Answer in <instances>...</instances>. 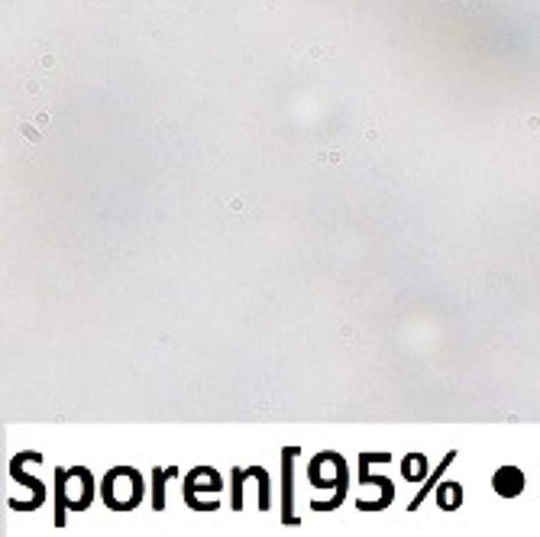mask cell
I'll use <instances>...</instances> for the list:
<instances>
[{"mask_svg":"<svg viewBox=\"0 0 540 537\" xmlns=\"http://www.w3.org/2000/svg\"><path fill=\"white\" fill-rule=\"evenodd\" d=\"M142 492H146V482L136 469L130 466H117L104 476V486H100V496L104 505L110 511H133L142 502Z\"/></svg>","mask_w":540,"mask_h":537,"instance_id":"cell-2","label":"cell"},{"mask_svg":"<svg viewBox=\"0 0 540 537\" xmlns=\"http://www.w3.org/2000/svg\"><path fill=\"white\" fill-rule=\"evenodd\" d=\"M437 505H440L443 511H453L463 505V486L459 482H443L440 492H437Z\"/></svg>","mask_w":540,"mask_h":537,"instance_id":"cell-8","label":"cell"},{"mask_svg":"<svg viewBox=\"0 0 540 537\" xmlns=\"http://www.w3.org/2000/svg\"><path fill=\"white\" fill-rule=\"evenodd\" d=\"M308 476L317 489H333L346 498V463L340 454H317L308 466Z\"/></svg>","mask_w":540,"mask_h":537,"instance_id":"cell-4","label":"cell"},{"mask_svg":"<svg viewBox=\"0 0 540 537\" xmlns=\"http://www.w3.org/2000/svg\"><path fill=\"white\" fill-rule=\"evenodd\" d=\"M178 469H152V508L162 511L165 508V479H175Z\"/></svg>","mask_w":540,"mask_h":537,"instance_id":"cell-9","label":"cell"},{"mask_svg":"<svg viewBox=\"0 0 540 537\" xmlns=\"http://www.w3.org/2000/svg\"><path fill=\"white\" fill-rule=\"evenodd\" d=\"M94 502V476L85 466L56 469V524H65V511H85Z\"/></svg>","mask_w":540,"mask_h":537,"instance_id":"cell-1","label":"cell"},{"mask_svg":"<svg viewBox=\"0 0 540 537\" xmlns=\"http://www.w3.org/2000/svg\"><path fill=\"white\" fill-rule=\"evenodd\" d=\"M220 489H224L220 476L214 473L211 466H201V469H194V473L185 479V502H188L194 511H214L217 505H214L211 498H204V496H220Z\"/></svg>","mask_w":540,"mask_h":537,"instance_id":"cell-3","label":"cell"},{"mask_svg":"<svg viewBox=\"0 0 540 537\" xmlns=\"http://www.w3.org/2000/svg\"><path fill=\"white\" fill-rule=\"evenodd\" d=\"M453 460H456V454H447V456H443V463H440V466H437V469H434V473H430V479H427V482H424V489H421V492H417V498H414V502H411V505H407V508H411V511H414V508H417V505H421V502H424V498H427V492H430V489H434V482H437V479H440V476H443V469H447V466H450V463H453Z\"/></svg>","mask_w":540,"mask_h":537,"instance_id":"cell-11","label":"cell"},{"mask_svg":"<svg viewBox=\"0 0 540 537\" xmlns=\"http://www.w3.org/2000/svg\"><path fill=\"white\" fill-rule=\"evenodd\" d=\"M298 460V446H285L281 450V469H285V479H281V521L285 524H298V515H295V508H291V502H295V486H291V463Z\"/></svg>","mask_w":540,"mask_h":537,"instance_id":"cell-5","label":"cell"},{"mask_svg":"<svg viewBox=\"0 0 540 537\" xmlns=\"http://www.w3.org/2000/svg\"><path fill=\"white\" fill-rule=\"evenodd\" d=\"M524 486H527V479L518 466H502L492 476V489H495V496H502V498H518L521 492H524Z\"/></svg>","mask_w":540,"mask_h":537,"instance_id":"cell-6","label":"cell"},{"mask_svg":"<svg viewBox=\"0 0 540 537\" xmlns=\"http://www.w3.org/2000/svg\"><path fill=\"white\" fill-rule=\"evenodd\" d=\"M401 476H405V479H411V482L427 479V460H424L421 454L405 456V463H401Z\"/></svg>","mask_w":540,"mask_h":537,"instance_id":"cell-10","label":"cell"},{"mask_svg":"<svg viewBox=\"0 0 540 537\" xmlns=\"http://www.w3.org/2000/svg\"><path fill=\"white\" fill-rule=\"evenodd\" d=\"M23 466H26V460H23V454H20L14 463H10V473H14V479H16V482H23V486H26L29 492H33V496H36V502L43 505V502H46V486H43V482H39V479H33V476H29Z\"/></svg>","mask_w":540,"mask_h":537,"instance_id":"cell-7","label":"cell"}]
</instances>
